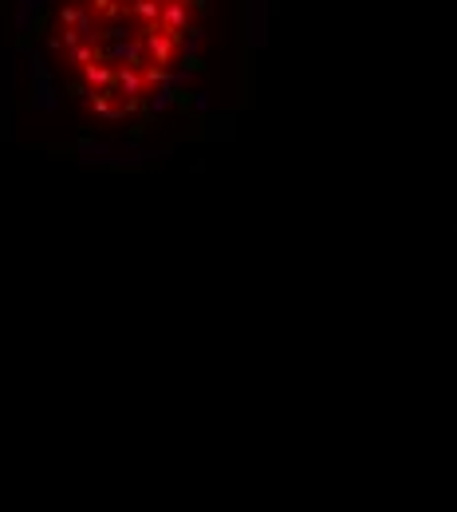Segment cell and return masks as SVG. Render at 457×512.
<instances>
[{
  "mask_svg": "<svg viewBox=\"0 0 457 512\" xmlns=\"http://www.w3.org/2000/svg\"><path fill=\"white\" fill-rule=\"evenodd\" d=\"M205 0H60L52 56L99 119L150 111L186 64Z\"/></svg>",
  "mask_w": 457,
  "mask_h": 512,
  "instance_id": "6da1fadb",
  "label": "cell"
}]
</instances>
